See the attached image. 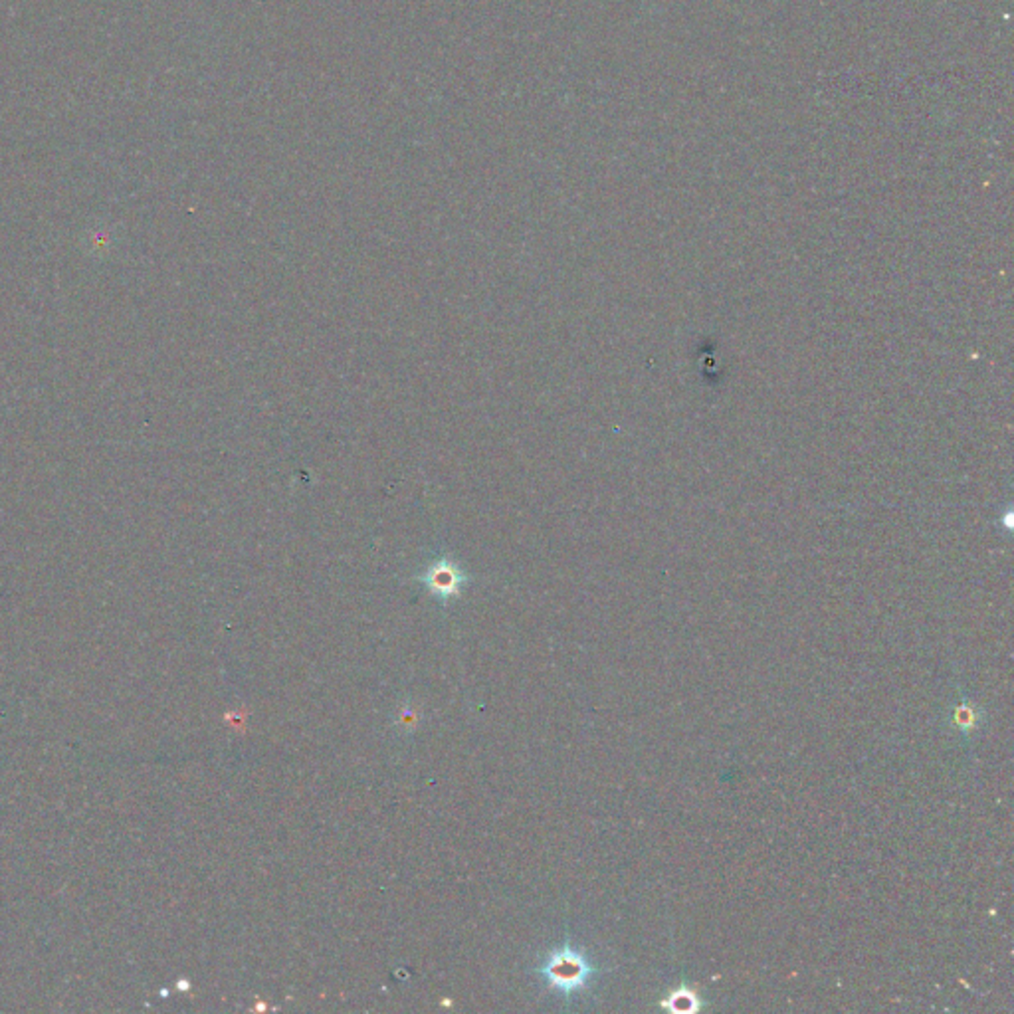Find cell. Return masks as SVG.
<instances>
[{
	"label": "cell",
	"mask_w": 1014,
	"mask_h": 1014,
	"mask_svg": "<svg viewBox=\"0 0 1014 1014\" xmlns=\"http://www.w3.org/2000/svg\"><path fill=\"white\" fill-rule=\"evenodd\" d=\"M537 973L547 987L559 991L565 997H571L589 987L596 969L583 951L566 943L563 947L553 949L543 959Z\"/></svg>",
	"instance_id": "6da1fadb"
},
{
	"label": "cell",
	"mask_w": 1014,
	"mask_h": 1014,
	"mask_svg": "<svg viewBox=\"0 0 1014 1014\" xmlns=\"http://www.w3.org/2000/svg\"><path fill=\"white\" fill-rule=\"evenodd\" d=\"M412 581L421 583L440 604H448L460 599L464 586L472 581V576L464 571L460 563H456L450 555H440L426 565V569L416 573Z\"/></svg>",
	"instance_id": "7a4b0ae2"
},
{
	"label": "cell",
	"mask_w": 1014,
	"mask_h": 1014,
	"mask_svg": "<svg viewBox=\"0 0 1014 1014\" xmlns=\"http://www.w3.org/2000/svg\"><path fill=\"white\" fill-rule=\"evenodd\" d=\"M660 1007L674 1012V1014H692V1012L702 1010L703 1002H702L698 992H695L693 989L680 985V987L672 989L668 995L664 997V1000L660 1002Z\"/></svg>",
	"instance_id": "3957f363"
},
{
	"label": "cell",
	"mask_w": 1014,
	"mask_h": 1014,
	"mask_svg": "<svg viewBox=\"0 0 1014 1014\" xmlns=\"http://www.w3.org/2000/svg\"><path fill=\"white\" fill-rule=\"evenodd\" d=\"M977 720H979V715H977L975 710L971 708L969 703H963L955 710V721H957L961 729H965V731L973 729L977 725Z\"/></svg>",
	"instance_id": "277c9868"
},
{
	"label": "cell",
	"mask_w": 1014,
	"mask_h": 1014,
	"mask_svg": "<svg viewBox=\"0 0 1014 1014\" xmlns=\"http://www.w3.org/2000/svg\"><path fill=\"white\" fill-rule=\"evenodd\" d=\"M414 720H416V713L411 711V710H404V711L401 713V725H403V728H412V721H414Z\"/></svg>",
	"instance_id": "5b68a950"
}]
</instances>
